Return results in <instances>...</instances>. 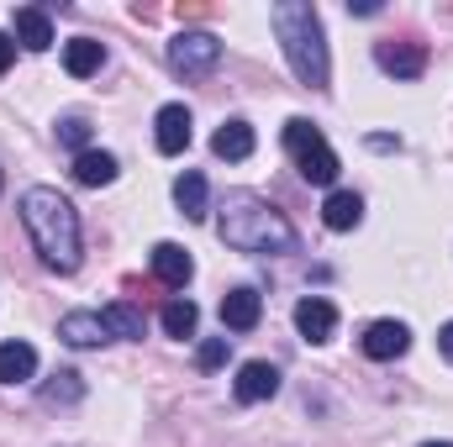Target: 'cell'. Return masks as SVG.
Returning a JSON list of instances; mask_svg holds the SVG:
<instances>
[{
  "mask_svg": "<svg viewBox=\"0 0 453 447\" xmlns=\"http://www.w3.org/2000/svg\"><path fill=\"white\" fill-rule=\"evenodd\" d=\"M21 226L42 258V269L53 274H74L85 263V231H80V211L69 206V195H58L53 185H32L21 195Z\"/></svg>",
  "mask_w": 453,
  "mask_h": 447,
  "instance_id": "cell-1",
  "label": "cell"
},
{
  "mask_svg": "<svg viewBox=\"0 0 453 447\" xmlns=\"http://www.w3.org/2000/svg\"><path fill=\"white\" fill-rule=\"evenodd\" d=\"M217 237H222L226 247H237V253H296V247H301L290 216H285L274 201L253 195V190H232L222 201V211H217Z\"/></svg>",
  "mask_w": 453,
  "mask_h": 447,
  "instance_id": "cell-2",
  "label": "cell"
},
{
  "mask_svg": "<svg viewBox=\"0 0 453 447\" xmlns=\"http://www.w3.org/2000/svg\"><path fill=\"white\" fill-rule=\"evenodd\" d=\"M269 21H274V37H280V48H285L290 74H296L306 90H327V80H333V53H327V32H322L317 5H306V0H280V5L269 11Z\"/></svg>",
  "mask_w": 453,
  "mask_h": 447,
  "instance_id": "cell-3",
  "label": "cell"
},
{
  "mask_svg": "<svg viewBox=\"0 0 453 447\" xmlns=\"http://www.w3.org/2000/svg\"><path fill=\"white\" fill-rule=\"evenodd\" d=\"M285 153L296 158V169H301V179L306 185H338V153H333V142L322 137V126L317 121H306V116H290L285 121Z\"/></svg>",
  "mask_w": 453,
  "mask_h": 447,
  "instance_id": "cell-4",
  "label": "cell"
},
{
  "mask_svg": "<svg viewBox=\"0 0 453 447\" xmlns=\"http://www.w3.org/2000/svg\"><path fill=\"white\" fill-rule=\"evenodd\" d=\"M217 64H222V42H217L211 32H180V37L169 42V69L185 74V80L211 74Z\"/></svg>",
  "mask_w": 453,
  "mask_h": 447,
  "instance_id": "cell-5",
  "label": "cell"
},
{
  "mask_svg": "<svg viewBox=\"0 0 453 447\" xmlns=\"http://www.w3.org/2000/svg\"><path fill=\"white\" fill-rule=\"evenodd\" d=\"M358 347H364V358H374V363H390V358H401L406 347H411V332H406V322H369L364 337H358Z\"/></svg>",
  "mask_w": 453,
  "mask_h": 447,
  "instance_id": "cell-6",
  "label": "cell"
},
{
  "mask_svg": "<svg viewBox=\"0 0 453 447\" xmlns=\"http://www.w3.org/2000/svg\"><path fill=\"white\" fill-rule=\"evenodd\" d=\"M148 263H153V279H158L164 290H185V284H190V274H196V258H190L180 242H153Z\"/></svg>",
  "mask_w": 453,
  "mask_h": 447,
  "instance_id": "cell-7",
  "label": "cell"
},
{
  "mask_svg": "<svg viewBox=\"0 0 453 447\" xmlns=\"http://www.w3.org/2000/svg\"><path fill=\"white\" fill-rule=\"evenodd\" d=\"M232 395H237L242 405L274 400V395H280V368H274V363H264V358L242 363V368H237V379H232Z\"/></svg>",
  "mask_w": 453,
  "mask_h": 447,
  "instance_id": "cell-8",
  "label": "cell"
},
{
  "mask_svg": "<svg viewBox=\"0 0 453 447\" xmlns=\"http://www.w3.org/2000/svg\"><path fill=\"white\" fill-rule=\"evenodd\" d=\"M296 332L306 337V342H333V332H338V306L322 300V295L296 300Z\"/></svg>",
  "mask_w": 453,
  "mask_h": 447,
  "instance_id": "cell-9",
  "label": "cell"
},
{
  "mask_svg": "<svg viewBox=\"0 0 453 447\" xmlns=\"http://www.w3.org/2000/svg\"><path fill=\"white\" fill-rule=\"evenodd\" d=\"M374 64H380L385 74H395V80H422L427 48H422V42H380V48H374Z\"/></svg>",
  "mask_w": 453,
  "mask_h": 447,
  "instance_id": "cell-10",
  "label": "cell"
},
{
  "mask_svg": "<svg viewBox=\"0 0 453 447\" xmlns=\"http://www.w3.org/2000/svg\"><path fill=\"white\" fill-rule=\"evenodd\" d=\"M153 142H158V153L164 158H174V153H185L190 148V106H164V111L153 116Z\"/></svg>",
  "mask_w": 453,
  "mask_h": 447,
  "instance_id": "cell-11",
  "label": "cell"
},
{
  "mask_svg": "<svg viewBox=\"0 0 453 447\" xmlns=\"http://www.w3.org/2000/svg\"><path fill=\"white\" fill-rule=\"evenodd\" d=\"M258 322H264V295H258V290H248V284L226 290V295H222V327H226V332H253Z\"/></svg>",
  "mask_w": 453,
  "mask_h": 447,
  "instance_id": "cell-12",
  "label": "cell"
},
{
  "mask_svg": "<svg viewBox=\"0 0 453 447\" xmlns=\"http://www.w3.org/2000/svg\"><path fill=\"white\" fill-rule=\"evenodd\" d=\"M174 206H180L185 222H206V216H211V185H206V174L185 169V174L174 179Z\"/></svg>",
  "mask_w": 453,
  "mask_h": 447,
  "instance_id": "cell-13",
  "label": "cell"
},
{
  "mask_svg": "<svg viewBox=\"0 0 453 447\" xmlns=\"http://www.w3.org/2000/svg\"><path fill=\"white\" fill-rule=\"evenodd\" d=\"M58 337H64L69 347H101V342H111L101 311H69V316L58 322Z\"/></svg>",
  "mask_w": 453,
  "mask_h": 447,
  "instance_id": "cell-14",
  "label": "cell"
},
{
  "mask_svg": "<svg viewBox=\"0 0 453 447\" xmlns=\"http://www.w3.org/2000/svg\"><path fill=\"white\" fill-rule=\"evenodd\" d=\"M211 153L226 158V163H242V158H253V126L242 121V116H232L217 126V137H211Z\"/></svg>",
  "mask_w": 453,
  "mask_h": 447,
  "instance_id": "cell-15",
  "label": "cell"
},
{
  "mask_svg": "<svg viewBox=\"0 0 453 447\" xmlns=\"http://www.w3.org/2000/svg\"><path fill=\"white\" fill-rule=\"evenodd\" d=\"M37 374V347L32 342H0V384H27Z\"/></svg>",
  "mask_w": 453,
  "mask_h": 447,
  "instance_id": "cell-16",
  "label": "cell"
},
{
  "mask_svg": "<svg viewBox=\"0 0 453 447\" xmlns=\"http://www.w3.org/2000/svg\"><path fill=\"white\" fill-rule=\"evenodd\" d=\"M16 42H21L27 53H42V48L53 42V21H48L42 5H21V11H16Z\"/></svg>",
  "mask_w": 453,
  "mask_h": 447,
  "instance_id": "cell-17",
  "label": "cell"
},
{
  "mask_svg": "<svg viewBox=\"0 0 453 447\" xmlns=\"http://www.w3.org/2000/svg\"><path fill=\"white\" fill-rule=\"evenodd\" d=\"M322 222L333 226V231H353V226L364 222V201L353 190H333L327 206H322Z\"/></svg>",
  "mask_w": 453,
  "mask_h": 447,
  "instance_id": "cell-18",
  "label": "cell"
},
{
  "mask_svg": "<svg viewBox=\"0 0 453 447\" xmlns=\"http://www.w3.org/2000/svg\"><path fill=\"white\" fill-rule=\"evenodd\" d=\"M74 179H80V185H90V190L111 185V179H116V158H111V153H101V148H85V153L74 158Z\"/></svg>",
  "mask_w": 453,
  "mask_h": 447,
  "instance_id": "cell-19",
  "label": "cell"
},
{
  "mask_svg": "<svg viewBox=\"0 0 453 447\" xmlns=\"http://www.w3.org/2000/svg\"><path fill=\"white\" fill-rule=\"evenodd\" d=\"M106 64V48L96 42V37H74L69 48H64V69L74 74V80H85V74H96Z\"/></svg>",
  "mask_w": 453,
  "mask_h": 447,
  "instance_id": "cell-20",
  "label": "cell"
},
{
  "mask_svg": "<svg viewBox=\"0 0 453 447\" xmlns=\"http://www.w3.org/2000/svg\"><path fill=\"white\" fill-rule=\"evenodd\" d=\"M101 322H106V332H111V337L142 342V311H137V306H127V300H111V306L101 311Z\"/></svg>",
  "mask_w": 453,
  "mask_h": 447,
  "instance_id": "cell-21",
  "label": "cell"
},
{
  "mask_svg": "<svg viewBox=\"0 0 453 447\" xmlns=\"http://www.w3.org/2000/svg\"><path fill=\"white\" fill-rule=\"evenodd\" d=\"M158 322H164V332H169V337H196L201 311H196V300H180V295H174V300L164 306V316H158Z\"/></svg>",
  "mask_w": 453,
  "mask_h": 447,
  "instance_id": "cell-22",
  "label": "cell"
},
{
  "mask_svg": "<svg viewBox=\"0 0 453 447\" xmlns=\"http://www.w3.org/2000/svg\"><path fill=\"white\" fill-rule=\"evenodd\" d=\"M80 395H85V379H80L74 368H58V374L42 384V400H48V405H74Z\"/></svg>",
  "mask_w": 453,
  "mask_h": 447,
  "instance_id": "cell-23",
  "label": "cell"
},
{
  "mask_svg": "<svg viewBox=\"0 0 453 447\" xmlns=\"http://www.w3.org/2000/svg\"><path fill=\"white\" fill-rule=\"evenodd\" d=\"M58 142H69V148L85 153V142H90V121H85V116H64V121H58Z\"/></svg>",
  "mask_w": 453,
  "mask_h": 447,
  "instance_id": "cell-24",
  "label": "cell"
},
{
  "mask_svg": "<svg viewBox=\"0 0 453 447\" xmlns=\"http://www.w3.org/2000/svg\"><path fill=\"white\" fill-rule=\"evenodd\" d=\"M196 363H201L206 374H211V368H222V363H226V337H206V342H201V352H196Z\"/></svg>",
  "mask_w": 453,
  "mask_h": 447,
  "instance_id": "cell-25",
  "label": "cell"
},
{
  "mask_svg": "<svg viewBox=\"0 0 453 447\" xmlns=\"http://www.w3.org/2000/svg\"><path fill=\"white\" fill-rule=\"evenodd\" d=\"M369 148H374V153H395V148H401V137H385V132H380V137H369Z\"/></svg>",
  "mask_w": 453,
  "mask_h": 447,
  "instance_id": "cell-26",
  "label": "cell"
},
{
  "mask_svg": "<svg viewBox=\"0 0 453 447\" xmlns=\"http://www.w3.org/2000/svg\"><path fill=\"white\" fill-rule=\"evenodd\" d=\"M11 58H16V42H11V37H5V32H0V74H5V69H11Z\"/></svg>",
  "mask_w": 453,
  "mask_h": 447,
  "instance_id": "cell-27",
  "label": "cell"
},
{
  "mask_svg": "<svg viewBox=\"0 0 453 447\" xmlns=\"http://www.w3.org/2000/svg\"><path fill=\"white\" fill-rule=\"evenodd\" d=\"M438 352H443V358L453 363V322L443 327V332H438Z\"/></svg>",
  "mask_w": 453,
  "mask_h": 447,
  "instance_id": "cell-28",
  "label": "cell"
},
{
  "mask_svg": "<svg viewBox=\"0 0 453 447\" xmlns=\"http://www.w3.org/2000/svg\"><path fill=\"white\" fill-rule=\"evenodd\" d=\"M353 16H380V0H358V5H348Z\"/></svg>",
  "mask_w": 453,
  "mask_h": 447,
  "instance_id": "cell-29",
  "label": "cell"
},
{
  "mask_svg": "<svg viewBox=\"0 0 453 447\" xmlns=\"http://www.w3.org/2000/svg\"><path fill=\"white\" fill-rule=\"evenodd\" d=\"M422 447H453V443H422Z\"/></svg>",
  "mask_w": 453,
  "mask_h": 447,
  "instance_id": "cell-30",
  "label": "cell"
},
{
  "mask_svg": "<svg viewBox=\"0 0 453 447\" xmlns=\"http://www.w3.org/2000/svg\"><path fill=\"white\" fill-rule=\"evenodd\" d=\"M0 185H5V174H0Z\"/></svg>",
  "mask_w": 453,
  "mask_h": 447,
  "instance_id": "cell-31",
  "label": "cell"
}]
</instances>
